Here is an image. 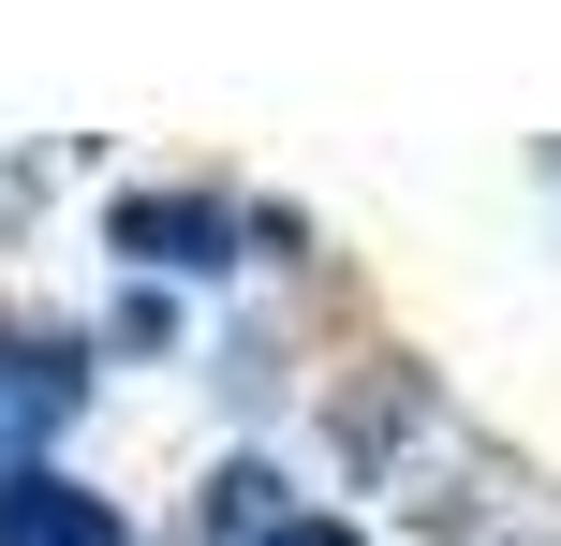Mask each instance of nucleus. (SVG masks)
Masks as SVG:
<instances>
[{"label": "nucleus", "mask_w": 561, "mask_h": 546, "mask_svg": "<svg viewBox=\"0 0 561 546\" xmlns=\"http://www.w3.org/2000/svg\"><path fill=\"white\" fill-rule=\"evenodd\" d=\"M0 546H134V518L75 473H0Z\"/></svg>", "instance_id": "f257e3e1"}]
</instances>
